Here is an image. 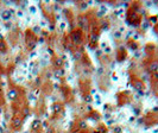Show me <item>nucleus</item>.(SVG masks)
Returning <instances> with one entry per match:
<instances>
[{
	"instance_id": "f257e3e1",
	"label": "nucleus",
	"mask_w": 158,
	"mask_h": 133,
	"mask_svg": "<svg viewBox=\"0 0 158 133\" xmlns=\"http://www.w3.org/2000/svg\"><path fill=\"white\" fill-rule=\"evenodd\" d=\"M12 15H13V11H12V10H4L1 13H0V17H1L3 20L8 21V20L11 19Z\"/></svg>"
},
{
	"instance_id": "7ed1b4c3",
	"label": "nucleus",
	"mask_w": 158,
	"mask_h": 133,
	"mask_svg": "<svg viewBox=\"0 0 158 133\" xmlns=\"http://www.w3.org/2000/svg\"><path fill=\"white\" fill-rule=\"evenodd\" d=\"M11 124H12V126L15 127V128H18V127H20V125H21V119H20L19 116H15V118L12 119Z\"/></svg>"
},
{
	"instance_id": "20e7f679",
	"label": "nucleus",
	"mask_w": 158,
	"mask_h": 133,
	"mask_svg": "<svg viewBox=\"0 0 158 133\" xmlns=\"http://www.w3.org/2000/svg\"><path fill=\"white\" fill-rule=\"evenodd\" d=\"M54 64H55L56 68H61V66L63 65V60H62V58H60V57H57V58H55Z\"/></svg>"
},
{
	"instance_id": "6e6552de",
	"label": "nucleus",
	"mask_w": 158,
	"mask_h": 133,
	"mask_svg": "<svg viewBox=\"0 0 158 133\" xmlns=\"http://www.w3.org/2000/svg\"><path fill=\"white\" fill-rule=\"evenodd\" d=\"M63 74H64V71H63L62 69L58 70V71H56V75H57V76H61V75H63Z\"/></svg>"
},
{
	"instance_id": "f8f14e48",
	"label": "nucleus",
	"mask_w": 158,
	"mask_h": 133,
	"mask_svg": "<svg viewBox=\"0 0 158 133\" xmlns=\"http://www.w3.org/2000/svg\"><path fill=\"white\" fill-rule=\"evenodd\" d=\"M30 12H31V13H36V8H35L33 6H32V7H30Z\"/></svg>"
},
{
	"instance_id": "0eeeda50",
	"label": "nucleus",
	"mask_w": 158,
	"mask_h": 133,
	"mask_svg": "<svg viewBox=\"0 0 158 133\" xmlns=\"http://www.w3.org/2000/svg\"><path fill=\"white\" fill-rule=\"evenodd\" d=\"M150 70H152V71L158 70V62H157V61H155V62H152V63L150 64Z\"/></svg>"
},
{
	"instance_id": "1a4fd4ad",
	"label": "nucleus",
	"mask_w": 158,
	"mask_h": 133,
	"mask_svg": "<svg viewBox=\"0 0 158 133\" xmlns=\"http://www.w3.org/2000/svg\"><path fill=\"white\" fill-rule=\"evenodd\" d=\"M114 36H115V38H119V37H120V36H121V32H120V31H116V32H115V35H114Z\"/></svg>"
},
{
	"instance_id": "9d476101",
	"label": "nucleus",
	"mask_w": 158,
	"mask_h": 133,
	"mask_svg": "<svg viewBox=\"0 0 158 133\" xmlns=\"http://www.w3.org/2000/svg\"><path fill=\"white\" fill-rule=\"evenodd\" d=\"M74 36H75V42H76V43H78V38H80V36H78V33H75Z\"/></svg>"
},
{
	"instance_id": "f03ea898",
	"label": "nucleus",
	"mask_w": 158,
	"mask_h": 133,
	"mask_svg": "<svg viewBox=\"0 0 158 133\" xmlns=\"http://www.w3.org/2000/svg\"><path fill=\"white\" fill-rule=\"evenodd\" d=\"M7 98L11 100V101H16L17 98H18V90L16 88H11L8 91H7Z\"/></svg>"
},
{
	"instance_id": "39448f33",
	"label": "nucleus",
	"mask_w": 158,
	"mask_h": 133,
	"mask_svg": "<svg viewBox=\"0 0 158 133\" xmlns=\"http://www.w3.org/2000/svg\"><path fill=\"white\" fill-rule=\"evenodd\" d=\"M7 51V46H6V43L4 41H0V52H3V54H5V52Z\"/></svg>"
},
{
	"instance_id": "ddd939ff",
	"label": "nucleus",
	"mask_w": 158,
	"mask_h": 133,
	"mask_svg": "<svg viewBox=\"0 0 158 133\" xmlns=\"http://www.w3.org/2000/svg\"><path fill=\"white\" fill-rule=\"evenodd\" d=\"M93 42H96V36H93Z\"/></svg>"
},
{
	"instance_id": "9b49d317",
	"label": "nucleus",
	"mask_w": 158,
	"mask_h": 133,
	"mask_svg": "<svg viewBox=\"0 0 158 133\" xmlns=\"http://www.w3.org/2000/svg\"><path fill=\"white\" fill-rule=\"evenodd\" d=\"M75 57H76V60H78V58L81 57V54H80V52H76V54H75Z\"/></svg>"
},
{
	"instance_id": "423d86ee",
	"label": "nucleus",
	"mask_w": 158,
	"mask_h": 133,
	"mask_svg": "<svg viewBox=\"0 0 158 133\" xmlns=\"http://www.w3.org/2000/svg\"><path fill=\"white\" fill-rule=\"evenodd\" d=\"M61 109H62V106L58 105V103L52 106V112H54V113H58V112H61Z\"/></svg>"
}]
</instances>
